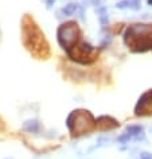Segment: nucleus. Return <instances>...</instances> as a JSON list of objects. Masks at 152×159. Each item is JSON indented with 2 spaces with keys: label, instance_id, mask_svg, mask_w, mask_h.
Segmentation results:
<instances>
[{
  "label": "nucleus",
  "instance_id": "nucleus-3",
  "mask_svg": "<svg viewBox=\"0 0 152 159\" xmlns=\"http://www.w3.org/2000/svg\"><path fill=\"white\" fill-rule=\"evenodd\" d=\"M66 125L73 136H81L96 129V119L87 109H74L67 116Z\"/></svg>",
  "mask_w": 152,
  "mask_h": 159
},
{
  "label": "nucleus",
  "instance_id": "nucleus-17",
  "mask_svg": "<svg viewBox=\"0 0 152 159\" xmlns=\"http://www.w3.org/2000/svg\"><path fill=\"white\" fill-rule=\"evenodd\" d=\"M45 3H46V7H47V8H51V7L54 6L55 0H45Z\"/></svg>",
  "mask_w": 152,
  "mask_h": 159
},
{
  "label": "nucleus",
  "instance_id": "nucleus-8",
  "mask_svg": "<svg viewBox=\"0 0 152 159\" xmlns=\"http://www.w3.org/2000/svg\"><path fill=\"white\" fill-rule=\"evenodd\" d=\"M23 128H25V131H27V132L35 134L39 131V128H41V123L38 120H35V119H33V120H27V121H25V124H23Z\"/></svg>",
  "mask_w": 152,
  "mask_h": 159
},
{
  "label": "nucleus",
  "instance_id": "nucleus-10",
  "mask_svg": "<svg viewBox=\"0 0 152 159\" xmlns=\"http://www.w3.org/2000/svg\"><path fill=\"white\" fill-rule=\"evenodd\" d=\"M97 14H98V22L102 27H105L109 22V16H108V11L105 7H98L97 10Z\"/></svg>",
  "mask_w": 152,
  "mask_h": 159
},
{
  "label": "nucleus",
  "instance_id": "nucleus-5",
  "mask_svg": "<svg viewBox=\"0 0 152 159\" xmlns=\"http://www.w3.org/2000/svg\"><path fill=\"white\" fill-rule=\"evenodd\" d=\"M81 38V30L75 22L62 23L57 29V41L65 51H69L74 45H77Z\"/></svg>",
  "mask_w": 152,
  "mask_h": 159
},
{
  "label": "nucleus",
  "instance_id": "nucleus-9",
  "mask_svg": "<svg viewBox=\"0 0 152 159\" xmlns=\"http://www.w3.org/2000/svg\"><path fill=\"white\" fill-rule=\"evenodd\" d=\"M78 8H79L78 3H67L62 8V12H63V15H66V16H71V15H74L77 12Z\"/></svg>",
  "mask_w": 152,
  "mask_h": 159
},
{
  "label": "nucleus",
  "instance_id": "nucleus-6",
  "mask_svg": "<svg viewBox=\"0 0 152 159\" xmlns=\"http://www.w3.org/2000/svg\"><path fill=\"white\" fill-rule=\"evenodd\" d=\"M136 116H150L152 115V89L143 93L135 105Z\"/></svg>",
  "mask_w": 152,
  "mask_h": 159
},
{
  "label": "nucleus",
  "instance_id": "nucleus-12",
  "mask_svg": "<svg viewBox=\"0 0 152 159\" xmlns=\"http://www.w3.org/2000/svg\"><path fill=\"white\" fill-rule=\"evenodd\" d=\"M141 7V0H129V10L139 11Z\"/></svg>",
  "mask_w": 152,
  "mask_h": 159
},
{
  "label": "nucleus",
  "instance_id": "nucleus-1",
  "mask_svg": "<svg viewBox=\"0 0 152 159\" xmlns=\"http://www.w3.org/2000/svg\"><path fill=\"white\" fill-rule=\"evenodd\" d=\"M22 34H23V43L27 50L35 57L46 59L50 55V46L47 43L45 34L39 29L35 20L29 15L23 18L22 22Z\"/></svg>",
  "mask_w": 152,
  "mask_h": 159
},
{
  "label": "nucleus",
  "instance_id": "nucleus-15",
  "mask_svg": "<svg viewBox=\"0 0 152 159\" xmlns=\"http://www.w3.org/2000/svg\"><path fill=\"white\" fill-rule=\"evenodd\" d=\"M140 159H152V154L147 152V151H143V152L140 154Z\"/></svg>",
  "mask_w": 152,
  "mask_h": 159
},
{
  "label": "nucleus",
  "instance_id": "nucleus-7",
  "mask_svg": "<svg viewBox=\"0 0 152 159\" xmlns=\"http://www.w3.org/2000/svg\"><path fill=\"white\" fill-rule=\"evenodd\" d=\"M120 127V123L112 116H100L96 119V129L100 131H112Z\"/></svg>",
  "mask_w": 152,
  "mask_h": 159
},
{
  "label": "nucleus",
  "instance_id": "nucleus-14",
  "mask_svg": "<svg viewBox=\"0 0 152 159\" xmlns=\"http://www.w3.org/2000/svg\"><path fill=\"white\" fill-rule=\"evenodd\" d=\"M131 139H132V136H131V135L125 132V134L120 135V136L117 138V142H118V143H128V142L131 140Z\"/></svg>",
  "mask_w": 152,
  "mask_h": 159
},
{
  "label": "nucleus",
  "instance_id": "nucleus-11",
  "mask_svg": "<svg viewBox=\"0 0 152 159\" xmlns=\"http://www.w3.org/2000/svg\"><path fill=\"white\" fill-rule=\"evenodd\" d=\"M125 131H127V134H129L132 138H135L136 135L143 132V127L141 125H128L125 128Z\"/></svg>",
  "mask_w": 152,
  "mask_h": 159
},
{
  "label": "nucleus",
  "instance_id": "nucleus-16",
  "mask_svg": "<svg viewBox=\"0 0 152 159\" xmlns=\"http://www.w3.org/2000/svg\"><path fill=\"white\" fill-rule=\"evenodd\" d=\"M87 2L92 3V4L96 7H101V4H102V0H87Z\"/></svg>",
  "mask_w": 152,
  "mask_h": 159
},
{
  "label": "nucleus",
  "instance_id": "nucleus-13",
  "mask_svg": "<svg viewBox=\"0 0 152 159\" xmlns=\"http://www.w3.org/2000/svg\"><path fill=\"white\" fill-rule=\"evenodd\" d=\"M116 8H118V10L129 8V0H120V2L116 3Z\"/></svg>",
  "mask_w": 152,
  "mask_h": 159
},
{
  "label": "nucleus",
  "instance_id": "nucleus-4",
  "mask_svg": "<svg viewBox=\"0 0 152 159\" xmlns=\"http://www.w3.org/2000/svg\"><path fill=\"white\" fill-rule=\"evenodd\" d=\"M66 54L71 61L81 63V65H90L98 57L97 49L83 39H79L77 45H74L69 51H66Z\"/></svg>",
  "mask_w": 152,
  "mask_h": 159
},
{
  "label": "nucleus",
  "instance_id": "nucleus-18",
  "mask_svg": "<svg viewBox=\"0 0 152 159\" xmlns=\"http://www.w3.org/2000/svg\"><path fill=\"white\" fill-rule=\"evenodd\" d=\"M147 3H148V6H152V0H147Z\"/></svg>",
  "mask_w": 152,
  "mask_h": 159
},
{
  "label": "nucleus",
  "instance_id": "nucleus-2",
  "mask_svg": "<svg viewBox=\"0 0 152 159\" xmlns=\"http://www.w3.org/2000/svg\"><path fill=\"white\" fill-rule=\"evenodd\" d=\"M123 42L132 53L152 50V25L135 23L128 26L123 34Z\"/></svg>",
  "mask_w": 152,
  "mask_h": 159
}]
</instances>
